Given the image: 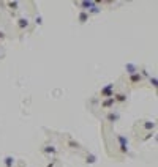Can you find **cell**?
I'll use <instances>...</instances> for the list:
<instances>
[{
    "label": "cell",
    "instance_id": "6da1fadb",
    "mask_svg": "<svg viewBox=\"0 0 158 167\" xmlns=\"http://www.w3.org/2000/svg\"><path fill=\"white\" fill-rule=\"evenodd\" d=\"M111 92H112V84H109V85H106L104 88H101V96H108V98H112Z\"/></svg>",
    "mask_w": 158,
    "mask_h": 167
},
{
    "label": "cell",
    "instance_id": "7a4b0ae2",
    "mask_svg": "<svg viewBox=\"0 0 158 167\" xmlns=\"http://www.w3.org/2000/svg\"><path fill=\"white\" fill-rule=\"evenodd\" d=\"M119 140H120V147H122V151H128V142H125V137L119 136Z\"/></svg>",
    "mask_w": 158,
    "mask_h": 167
},
{
    "label": "cell",
    "instance_id": "3957f363",
    "mask_svg": "<svg viewBox=\"0 0 158 167\" xmlns=\"http://www.w3.org/2000/svg\"><path fill=\"white\" fill-rule=\"evenodd\" d=\"M125 69H127L128 74H135V73H136V66H135V65H131V63H128V65L125 66Z\"/></svg>",
    "mask_w": 158,
    "mask_h": 167
},
{
    "label": "cell",
    "instance_id": "277c9868",
    "mask_svg": "<svg viewBox=\"0 0 158 167\" xmlns=\"http://www.w3.org/2000/svg\"><path fill=\"white\" fill-rule=\"evenodd\" d=\"M18 25H19L21 29H25V27H27V25H29V21L22 17V19H19V21H18Z\"/></svg>",
    "mask_w": 158,
    "mask_h": 167
},
{
    "label": "cell",
    "instance_id": "5b68a950",
    "mask_svg": "<svg viewBox=\"0 0 158 167\" xmlns=\"http://www.w3.org/2000/svg\"><path fill=\"white\" fill-rule=\"evenodd\" d=\"M112 104H114V96H112V98H108L106 101H104V102H103V107H111Z\"/></svg>",
    "mask_w": 158,
    "mask_h": 167
},
{
    "label": "cell",
    "instance_id": "8992f818",
    "mask_svg": "<svg viewBox=\"0 0 158 167\" xmlns=\"http://www.w3.org/2000/svg\"><path fill=\"white\" fill-rule=\"evenodd\" d=\"M127 99V96L123 95V93H119V95H115V98H114V101H119V102H123Z\"/></svg>",
    "mask_w": 158,
    "mask_h": 167
},
{
    "label": "cell",
    "instance_id": "52a82bcc",
    "mask_svg": "<svg viewBox=\"0 0 158 167\" xmlns=\"http://www.w3.org/2000/svg\"><path fill=\"white\" fill-rule=\"evenodd\" d=\"M130 81L133 82V84H135V82H139V81H141V76H139L138 73H135V74H131V77H130Z\"/></svg>",
    "mask_w": 158,
    "mask_h": 167
},
{
    "label": "cell",
    "instance_id": "ba28073f",
    "mask_svg": "<svg viewBox=\"0 0 158 167\" xmlns=\"http://www.w3.org/2000/svg\"><path fill=\"white\" fill-rule=\"evenodd\" d=\"M87 14H85V13H81V14H79V21H81V22H85L87 21Z\"/></svg>",
    "mask_w": 158,
    "mask_h": 167
},
{
    "label": "cell",
    "instance_id": "9c48e42d",
    "mask_svg": "<svg viewBox=\"0 0 158 167\" xmlns=\"http://www.w3.org/2000/svg\"><path fill=\"white\" fill-rule=\"evenodd\" d=\"M5 162H6V167H11V164L14 162V159H13V158H10V156H8V158L5 159Z\"/></svg>",
    "mask_w": 158,
    "mask_h": 167
},
{
    "label": "cell",
    "instance_id": "30bf717a",
    "mask_svg": "<svg viewBox=\"0 0 158 167\" xmlns=\"http://www.w3.org/2000/svg\"><path fill=\"white\" fill-rule=\"evenodd\" d=\"M117 117H119V115H117V113H111V115H109V117H108V118H109L111 121H114V120H117Z\"/></svg>",
    "mask_w": 158,
    "mask_h": 167
},
{
    "label": "cell",
    "instance_id": "8fae6325",
    "mask_svg": "<svg viewBox=\"0 0 158 167\" xmlns=\"http://www.w3.org/2000/svg\"><path fill=\"white\" fill-rule=\"evenodd\" d=\"M87 162H95V156H87Z\"/></svg>",
    "mask_w": 158,
    "mask_h": 167
},
{
    "label": "cell",
    "instance_id": "7c38bea8",
    "mask_svg": "<svg viewBox=\"0 0 158 167\" xmlns=\"http://www.w3.org/2000/svg\"><path fill=\"white\" fill-rule=\"evenodd\" d=\"M155 125L153 123H146V128H147V129H152V128H153Z\"/></svg>",
    "mask_w": 158,
    "mask_h": 167
},
{
    "label": "cell",
    "instance_id": "4fadbf2b",
    "mask_svg": "<svg viewBox=\"0 0 158 167\" xmlns=\"http://www.w3.org/2000/svg\"><path fill=\"white\" fill-rule=\"evenodd\" d=\"M8 5H10V6H11L13 10H16V6H18V3H16V2H14V3H13V2H11V3H8Z\"/></svg>",
    "mask_w": 158,
    "mask_h": 167
},
{
    "label": "cell",
    "instance_id": "5bb4252c",
    "mask_svg": "<svg viewBox=\"0 0 158 167\" xmlns=\"http://www.w3.org/2000/svg\"><path fill=\"white\" fill-rule=\"evenodd\" d=\"M150 84H152L153 87H156V79H155V77H153V79H150Z\"/></svg>",
    "mask_w": 158,
    "mask_h": 167
},
{
    "label": "cell",
    "instance_id": "9a60e30c",
    "mask_svg": "<svg viewBox=\"0 0 158 167\" xmlns=\"http://www.w3.org/2000/svg\"><path fill=\"white\" fill-rule=\"evenodd\" d=\"M5 35H3V32H0V40H2V38H3Z\"/></svg>",
    "mask_w": 158,
    "mask_h": 167
}]
</instances>
